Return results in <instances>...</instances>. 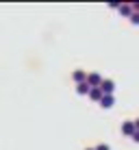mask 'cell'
<instances>
[{
	"label": "cell",
	"mask_w": 139,
	"mask_h": 150,
	"mask_svg": "<svg viewBox=\"0 0 139 150\" xmlns=\"http://www.w3.org/2000/svg\"><path fill=\"white\" fill-rule=\"evenodd\" d=\"M122 133H124V135H128V137H133L135 135V120H128V122H124L122 124Z\"/></svg>",
	"instance_id": "obj_3"
},
{
	"label": "cell",
	"mask_w": 139,
	"mask_h": 150,
	"mask_svg": "<svg viewBox=\"0 0 139 150\" xmlns=\"http://www.w3.org/2000/svg\"><path fill=\"white\" fill-rule=\"evenodd\" d=\"M85 150H96V148H85Z\"/></svg>",
	"instance_id": "obj_13"
},
{
	"label": "cell",
	"mask_w": 139,
	"mask_h": 150,
	"mask_svg": "<svg viewBox=\"0 0 139 150\" xmlns=\"http://www.w3.org/2000/svg\"><path fill=\"white\" fill-rule=\"evenodd\" d=\"M133 142H137V144H139V131L135 133V135H133Z\"/></svg>",
	"instance_id": "obj_11"
},
{
	"label": "cell",
	"mask_w": 139,
	"mask_h": 150,
	"mask_svg": "<svg viewBox=\"0 0 139 150\" xmlns=\"http://www.w3.org/2000/svg\"><path fill=\"white\" fill-rule=\"evenodd\" d=\"M96 150H111V148L107 146V144H98V146H96Z\"/></svg>",
	"instance_id": "obj_10"
},
{
	"label": "cell",
	"mask_w": 139,
	"mask_h": 150,
	"mask_svg": "<svg viewBox=\"0 0 139 150\" xmlns=\"http://www.w3.org/2000/svg\"><path fill=\"white\" fill-rule=\"evenodd\" d=\"M102 96H104V94L100 91V87H91V89H89V98H91V100L100 102V100H102Z\"/></svg>",
	"instance_id": "obj_6"
},
{
	"label": "cell",
	"mask_w": 139,
	"mask_h": 150,
	"mask_svg": "<svg viewBox=\"0 0 139 150\" xmlns=\"http://www.w3.org/2000/svg\"><path fill=\"white\" fill-rule=\"evenodd\" d=\"M89 89H91V87L87 85V83H80V85H76V91H78L80 96H85V94L89 96Z\"/></svg>",
	"instance_id": "obj_8"
},
{
	"label": "cell",
	"mask_w": 139,
	"mask_h": 150,
	"mask_svg": "<svg viewBox=\"0 0 139 150\" xmlns=\"http://www.w3.org/2000/svg\"><path fill=\"white\" fill-rule=\"evenodd\" d=\"M72 79H74V83H76V85H80V83H85V81H87V74H85L83 70H74Z\"/></svg>",
	"instance_id": "obj_4"
},
{
	"label": "cell",
	"mask_w": 139,
	"mask_h": 150,
	"mask_svg": "<svg viewBox=\"0 0 139 150\" xmlns=\"http://www.w3.org/2000/svg\"><path fill=\"white\" fill-rule=\"evenodd\" d=\"M113 105H115V98H113V96H102V100H100L102 109H111Z\"/></svg>",
	"instance_id": "obj_5"
},
{
	"label": "cell",
	"mask_w": 139,
	"mask_h": 150,
	"mask_svg": "<svg viewBox=\"0 0 139 150\" xmlns=\"http://www.w3.org/2000/svg\"><path fill=\"white\" fill-rule=\"evenodd\" d=\"M120 13L126 15V18H131L133 15V4H120Z\"/></svg>",
	"instance_id": "obj_7"
},
{
	"label": "cell",
	"mask_w": 139,
	"mask_h": 150,
	"mask_svg": "<svg viewBox=\"0 0 139 150\" xmlns=\"http://www.w3.org/2000/svg\"><path fill=\"white\" fill-rule=\"evenodd\" d=\"M135 131H139V120H135Z\"/></svg>",
	"instance_id": "obj_12"
},
{
	"label": "cell",
	"mask_w": 139,
	"mask_h": 150,
	"mask_svg": "<svg viewBox=\"0 0 139 150\" xmlns=\"http://www.w3.org/2000/svg\"><path fill=\"white\" fill-rule=\"evenodd\" d=\"M113 89H115V83H113L111 79H102L100 83V91L104 96H113Z\"/></svg>",
	"instance_id": "obj_1"
},
{
	"label": "cell",
	"mask_w": 139,
	"mask_h": 150,
	"mask_svg": "<svg viewBox=\"0 0 139 150\" xmlns=\"http://www.w3.org/2000/svg\"><path fill=\"white\" fill-rule=\"evenodd\" d=\"M131 22H133V24H139V13L133 11V15H131Z\"/></svg>",
	"instance_id": "obj_9"
},
{
	"label": "cell",
	"mask_w": 139,
	"mask_h": 150,
	"mask_svg": "<svg viewBox=\"0 0 139 150\" xmlns=\"http://www.w3.org/2000/svg\"><path fill=\"white\" fill-rule=\"evenodd\" d=\"M87 85L89 87H100V83H102V76L98 74V72H91V74H87Z\"/></svg>",
	"instance_id": "obj_2"
}]
</instances>
